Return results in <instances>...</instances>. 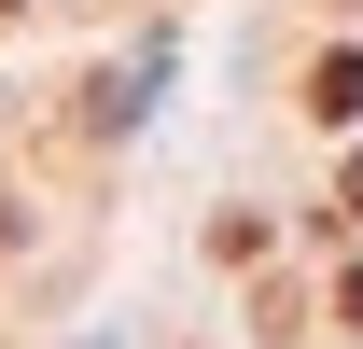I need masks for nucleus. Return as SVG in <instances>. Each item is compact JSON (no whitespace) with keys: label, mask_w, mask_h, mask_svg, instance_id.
Returning a JSON list of instances; mask_svg holds the SVG:
<instances>
[{"label":"nucleus","mask_w":363,"mask_h":349,"mask_svg":"<svg viewBox=\"0 0 363 349\" xmlns=\"http://www.w3.org/2000/svg\"><path fill=\"white\" fill-rule=\"evenodd\" d=\"M335 223H363V154H350V182H335Z\"/></svg>","instance_id":"2"},{"label":"nucleus","mask_w":363,"mask_h":349,"mask_svg":"<svg viewBox=\"0 0 363 349\" xmlns=\"http://www.w3.org/2000/svg\"><path fill=\"white\" fill-rule=\"evenodd\" d=\"M308 112H321V126H350V112H363V56H321V70H308Z\"/></svg>","instance_id":"1"}]
</instances>
